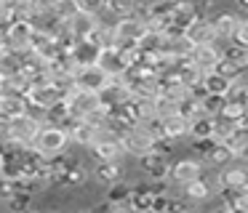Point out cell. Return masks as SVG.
Here are the masks:
<instances>
[{
  "mask_svg": "<svg viewBox=\"0 0 248 213\" xmlns=\"http://www.w3.org/2000/svg\"><path fill=\"white\" fill-rule=\"evenodd\" d=\"M155 141H157V136L147 122H131L120 133V144H123L125 157H134V160H141L144 154H150L155 149Z\"/></svg>",
  "mask_w": 248,
  "mask_h": 213,
  "instance_id": "6da1fadb",
  "label": "cell"
},
{
  "mask_svg": "<svg viewBox=\"0 0 248 213\" xmlns=\"http://www.w3.org/2000/svg\"><path fill=\"white\" fill-rule=\"evenodd\" d=\"M32 149L40 154V157H46V160H51V157H56V154L67 152V149H70L67 128L43 122V125L38 128V133H35V138H32Z\"/></svg>",
  "mask_w": 248,
  "mask_h": 213,
  "instance_id": "7a4b0ae2",
  "label": "cell"
},
{
  "mask_svg": "<svg viewBox=\"0 0 248 213\" xmlns=\"http://www.w3.org/2000/svg\"><path fill=\"white\" fill-rule=\"evenodd\" d=\"M214 184H216V195L219 197H230L235 192L248 189V173H246V165L232 160L227 165H219L214 176Z\"/></svg>",
  "mask_w": 248,
  "mask_h": 213,
  "instance_id": "3957f363",
  "label": "cell"
},
{
  "mask_svg": "<svg viewBox=\"0 0 248 213\" xmlns=\"http://www.w3.org/2000/svg\"><path fill=\"white\" fill-rule=\"evenodd\" d=\"M32 30H35V27L30 24L27 19H11L6 27H3V30H0V40L6 43L8 51H14V53H24V51H30Z\"/></svg>",
  "mask_w": 248,
  "mask_h": 213,
  "instance_id": "277c9868",
  "label": "cell"
},
{
  "mask_svg": "<svg viewBox=\"0 0 248 213\" xmlns=\"http://www.w3.org/2000/svg\"><path fill=\"white\" fill-rule=\"evenodd\" d=\"M64 104H67V112H70L72 120H83L88 112H93V109L102 106V104H99V93H96V91L75 88V85L64 93Z\"/></svg>",
  "mask_w": 248,
  "mask_h": 213,
  "instance_id": "5b68a950",
  "label": "cell"
},
{
  "mask_svg": "<svg viewBox=\"0 0 248 213\" xmlns=\"http://www.w3.org/2000/svg\"><path fill=\"white\" fill-rule=\"evenodd\" d=\"M115 43H136L141 35H144L147 24L139 14H125V16H118L115 19Z\"/></svg>",
  "mask_w": 248,
  "mask_h": 213,
  "instance_id": "8992f818",
  "label": "cell"
},
{
  "mask_svg": "<svg viewBox=\"0 0 248 213\" xmlns=\"http://www.w3.org/2000/svg\"><path fill=\"white\" fill-rule=\"evenodd\" d=\"M96 93H99V104L104 109H115V106L125 104L131 99V88L125 85L123 77H109V83L104 88H99Z\"/></svg>",
  "mask_w": 248,
  "mask_h": 213,
  "instance_id": "52a82bcc",
  "label": "cell"
},
{
  "mask_svg": "<svg viewBox=\"0 0 248 213\" xmlns=\"http://www.w3.org/2000/svg\"><path fill=\"white\" fill-rule=\"evenodd\" d=\"M198 176H203V163H200L198 157L176 160V163H171V168H168V181H171L173 186H182V184H187V181L198 179Z\"/></svg>",
  "mask_w": 248,
  "mask_h": 213,
  "instance_id": "ba28073f",
  "label": "cell"
},
{
  "mask_svg": "<svg viewBox=\"0 0 248 213\" xmlns=\"http://www.w3.org/2000/svg\"><path fill=\"white\" fill-rule=\"evenodd\" d=\"M109 83V77L96 67V64H80L72 75V85L75 88H86V91H99Z\"/></svg>",
  "mask_w": 248,
  "mask_h": 213,
  "instance_id": "9c48e42d",
  "label": "cell"
},
{
  "mask_svg": "<svg viewBox=\"0 0 248 213\" xmlns=\"http://www.w3.org/2000/svg\"><path fill=\"white\" fill-rule=\"evenodd\" d=\"M139 163H141V170H144V179L150 181V184L168 181V168H171V163H168L166 154H160V152H155V149H152V152L144 154Z\"/></svg>",
  "mask_w": 248,
  "mask_h": 213,
  "instance_id": "30bf717a",
  "label": "cell"
},
{
  "mask_svg": "<svg viewBox=\"0 0 248 213\" xmlns=\"http://www.w3.org/2000/svg\"><path fill=\"white\" fill-rule=\"evenodd\" d=\"M93 64H96L107 77H120V75L128 69V64L123 61V56H120V51L115 46H102V48H99L96 61H93Z\"/></svg>",
  "mask_w": 248,
  "mask_h": 213,
  "instance_id": "8fae6325",
  "label": "cell"
},
{
  "mask_svg": "<svg viewBox=\"0 0 248 213\" xmlns=\"http://www.w3.org/2000/svg\"><path fill=\"white\" fill-rule=\"evenodd\" d=\"M24 96H27V101H32V104H40V106H46V109H48L51 104H56V101L64 99V91H62L59 85H54L51 80H43V83L30 85Z\"/></svg>",
  "mask_w": 248,
  "mask_h": 213,
  "instance_id": "7c38bea8",
  "label": "cell"
},
{
  "mask_svg": "<svg viewBox=\"0 0 248 213\" xmlns=\"http://www.w3.org/2000/svg\"><path fill=\"white\" fill-rule=\"evenodd\" d=\"M157 128H160V136L171 138V141H179V138L189 136V120L179 109L166 115V117H157Z\"/></svg>",
  "mask_w": 248,
  "mask_h": 213,
  "instance_id": "4fadbf2b",
  "label": "cell"
},
{
  "mask_svg": "<svg viewBox=\"0 0 248 213\" xmlns=\"http://www.w3.org/2000/svg\"><path fill=\"white\" fill-rule=\"evenodd\" d=\"M219 56H221V51L214 46V43H203V46H192V48H189L187 61L195 64V67L205 75V72H211V69L219 64Z\"/></svg>",
  "mask_w": 248,
  "mask_h": 213,
  "instance_id": "5bb4252c",
  "label": "cell"
},
{
  "mask_svg": "<svg viewBox=\"0 0 248 213\" xmlns=\"http://www.w3.org/2000/svg\"><path fill=\"white\" fill-rule=\"evenodd\" d=\"M179 189H182L184 200H189L192 205H195V202H205V200H211V197L216 195L214 179H205V176H198V179L187 181V184H182Z\"/></svg>",
  "mask_w": 248,
  "mask_h": 213,
  "instance_id": "9a60e30c",
  "label": "cell"
},
{
  "mask_svg": "<svg viewBox=\"0 0 248 213\" xmlns=\"http://www.w3.org/2000/svg\"><path fill=\"white\" fill-rule=\"evenodd\" d=\"M184 37L192 46H203V43H214V30H211V19L205 14H198L187 27H184Z\"/></svg>",
  "mask_w": 248,
  "mask_h": 213,
  "instance_id": "2e32d148",
  "label": "cell"
},
{
  "mask_svg": "<svg viewBox=\"0 0 248 213\" xmlns=\"http://www.w3.org/2000/svg\"><path fill=\"white\" fill-rule=\"evenodd\" d=\"M192 93L195 91L189 88V85H184L176 75H171V77H160V85H157V96L173 101V104H182V101L187 99V96H192Z\"/></svg>",
  "mask_w": 248,
  "mask_h": 213,
  "instance_id": "e0dca14e",
  "label": "cell"
},
{
  "mask_svg": "<svg viewBox=\"0 0 248 213\" xmlns=\"http://www.w3.org/2000/svg\"><path fill=\"white\" fill-rule=\"evenodd\" d=\"M88 173L102 184H112V181L123 179V160H93Z\"/></svg>",
  "mask_w": 248,
  "mask_h": 213,
  "instance_id": "ac0fdd59",
  "label": "cell"
},
{
  "mask_svg": "<svg viewBox=\"0 0 248 213\" xmlns=\"http://www.w3.org/2000/svg\"><path fill=\"white\" fill-rule=\"evenodd\" d=\"M64 24L75 40L78 37H91V32L96 30V16L86 14V11H75L70 19H64Z\"/></svg>",
  "mask_w": 248,
  "mask_h": 213,
  "instance_id": "d6986e66",
  "label": "cell"
},
{
  "mask_svg": "<svg viewBox=\"0 0 248 213\" xmlns=\"http://www.w3.org/2000/svg\"><path fill=\"white\" fill-rule=\"evenodd\" d=\"M221 144H227V149L232 152V157H235L237 163H243V160H246V152H248V128H246V122H240V125L232 128V133Z\"/></svg>",
  "mask_w": 248,
  "mask_h": 213,
  "instance_id": "ffe728a7",
  "label": "cell"
},
{
  "mask_svg": "<svg viewBox=\"0 0 248 213\" xmlns=\"http://www.w3.org/2000/svg\"><path fill=\"white\" fill-rule=\"evenodd\" d=\"M67 53H70L78 64H93L96 61V53H99V43H93L91 37H78Z\"/></svg>",
  "mask_w": 248,
  "mask_h": 213,
  "instance_id": "44dd1931",
  "label": "cell"
},
{
  "mask_svg": "<svg viewBox=\"0 0 248 213\" xmlns=\"http://www.w3.org/2000/svg\"><path fill=\"white\" fill-rule=\"evenodd\" d=\"M232 77H227V75L216 72V69H211V72L203 75V80H200V91L203 93H216V96H224L227 85H230Z\"/></svg>",
  "mask_w": 248,
  "mask_h": 213,
  "instance_id": "7402d4cb",
  "label": "cell"
},
{
  "mask_svg": "<svg viewBox=\"0 0 248 213\" xmlns=\"http://www.w3.org/2000/svg\"><path fill=\"white\" fill-rule=\"evenodd\" d=\"M224 101H230V104H246V101H248L246 72L230 80V85H227V91H224Z\"/></svg>",
  "mask_w": 248,
  "mask_h": 213,
  "instance_id": "603a6c76",
  "label": "cell"
},
{
  "mask_svg": "<svg viewBox=\"0 0 248 213\" xmlns=\"http://www.w3.org/2000/svg\"><path fill=\"white\" fill-rule=\"evenodd\" d=\"M176 77L182 80L184 85H189L192 91H200V80H203V72H200L195 64H189L187 59H182V64H179V69H176Z\"/></svg>",
  "mask_w": 248,
  "mask_h": 213,
  "instance_id": "cb8c5ba5",
  "label": "cell"
},
{
  "mask_svg": "<svg viewBox=\"0 0 248 213\" xmlns=\"http://www.w3.org/2000/svg\"><path fill=\"white\" fill-rule=\"evenodd\" d=\"M131 192H134L131 181L118 179V181H112V184H107L104 197H107V202H123V200H131Z\"/></svg>",
  "mask_w": 248,
  "mask_h": 213,
  "instance_id": "d4e9b609",
  "label": "cell"
},
{
  "mask_svg": "<svg viewBox=\"0 0 248 213\" xmlns=\"http://www.w3.org/2000/svg\"><path fill=\"white\" fill-rule=\"evenodd\" d=\"M211 131H214L211 115H198L189 120V138H211Z\"/></svg>",
  "mask_w": 248,
  "mask_h": 213,
  "instance_id": "484cf974",
  "label": "cell"
},
{
  "mask_svg": "<svg viewBox=\"0 0 248 213\" xmlns=\"http://www.w3.org/2000/svg\"><path fill=\"white\" fill-rule=\"evenodd\" d=\"M230 43H235V46H246V48H248V19H246V14L237 19L235 30H232Z\"/></svg>",
  "mask_w": 248,
  "mask_h": 213,
  "instance_id": "4316f807",
  "label": "cell"
},
{
  "mask_svg": "<svg viewBox=\"0 0 248 213\" xmlns=\"http://www.w3.org/2000/svg\"><path fill=\"white\" fill-rule=\"evenodd\" d=\"M78 11H86L91 16H99L102 11H107V0H75Z\"/></svg>",
  "mask_w": 248,
  "mask_h": 213,
  "instance_id": "83f0119b",
  "label": "cell"
},
{
  "mask_svg": "<svg viewBox=\"0 0 248 213\" xmlns=\"http://www.w3.org/2000/svg\"><path fill=\"white\" fill-rule=\"evenodd\" d=\"M75 11H78L75 0H56V5H54V16H56V19H70Z\"/></svg>",
  "mask_w": 248,
  "mask_h": 213,
  "instance_id": "f1b7e54d",
  "label": "cell"
},
{
  "mask_svg": "<svg viewBox=\"0 0 248 213\" xmlns=\"http://www.w3.org/2000/svg\"><path fill=\"white\" fill-rule=\"evenodd\" d=\"M16 192V181L14 179H8V176H3L0 173V202H6L8 197Z\"/></svg>",
  "mask_w": 248,
  "mask_h": 213,
  "instance_id": "f546056e",
  "label": "cell"
},
{
  "mask_svg": "<svg viewBox=\"0 0 248 213\" xmlns=\"http://www.w3.org/2000/svg\"><path fill=\"white\" fill-rule=\"evenodd\" d=\"M3 96H6V93H3V91H0V101H3Z\"/></svg>",
  "mask_w": 248,
  "mask_h": 213,
  "instance_id": "4dcf8cb0",
  "label": "cell"
}]
</instances>
